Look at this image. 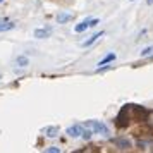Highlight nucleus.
<instances>
[{"label":"nucleus","mask_w":153,"mask_h":153,"mask_svg":"<svg viewBox=\"0 0 153 153\" xmlns=\"http://www.w3.org/2000/svg\"><path fill=\"white\" fill-rule=\"evenodd\" d=\"M2 2H4V0H0V4H2Z\"/></svg>","instance_id":"f3484780"},{"label":"nucleus","mask_w":153,"mask_h":153,"mask_svg":"<svg viewBox=\"0 0 153 153\" xmlns=\"http://www.w3.org/2000/svg\"><path fill=\"white\" fill-rule=\"evenodd\" d=\"M45 152H53V153H59V152H60V150H59L57 146H50V148H47Z\"/></svg>","instance_id":"2eb2a0df"},{"label":"nucleus","mask_w":153,"mask_h":153,"mask_svg":"<svg viewBox=\"0 0 153 153\" xmlns=\"http://www.w3.org/2000/svg\"><path fill=\"white\" fill-rule=\"evenodd\" d=\"M127 112H129V105H126L124 108L120 110V114L117 115V120H115L117 127H126V126H127V122H129V115H127Z\"/></svg>","instance_id":"7ed1b4c3"},{"label":"nucleus","mask_w":153,"mask_h":153,"mask_svg":"<svg viewBox=\"0 0 153 153\" xmlns=\"http://www.w3.org/2000/svg\"><path fill=\"white\" fill-rule=\"evenodd\" d=\"M114 143L117 146H120L122 150H126V148H129L131 146V141L129 139H126V138H117V139H114Z\"/></svg>","instance_id":"6e6552de"},{"label":"nucleus","mask_w":153,"mask_h":153,"mask_svg":"<svg viewBox=\"0 0 153 153\" xmlns=\"http://www.w3.org/2000/svg\"><path fill=\"white\" fill-rule=\"evenodd\" d=\"M146 122L150 127H153V112H148V115H146Z\"/></svg>","instance_id":"4468645a"},{"label":"nucleus","mask_w":153,"mask_h":153,"mask_svg":"<svg viewBox=\"0 0 153 153\" xmlns=\"http://www.w3.org/2000/svg\"><path fill=\"white\" fill-rule=\"evenodd\" d=\"M43 132H45V136H48V138H55L57 132H59V127H57V126H53V127H45Z\"/></svg>","instance_id":"9d476101"},{"label":"nucleus","mask_w":153,"mask_h":153,"mask_svg":"<svg viewBox=\"0 0 153 153\" xmlns=\"http://www.w3.org/2000/svg\"><path fill=\"white\" fill-rule=\"evenodd\" d=\"M131 2H134V0H131Z\"/></svg>","instance_id":"a211bd4d"},{"label":"nucleus","mask_w":153,"mask_h":153,"mask_svg":"<svg viewBox=\"0 0 153 153\" xmlns=\"http://www.w3.org/2000/svg\"><path fill=\"white\" fill-rule=\"evenodd\" d=\"M14 22L9 21V19H5V17H0V33L2 31H9V29H14Z\"/></svg>","instance_id":"39448f33"},{"label":"nucleus","mask_w":153,"mask_h":153,"mask_svg":"<svg viewBox=\"0 0 153 153\" xmlns=\"http://www.w3.org/2000/svg\"><path fill=\"white\" fill-rule=\"evenodd\" d=\"M152 55H153V45L141 50V57H152Z\"/></svg>","instance_id":"ddd939ff"},{"label":"nucleus","mask_w":153,"mask_h":153,"mask_svg":"<svg viewBox=\"0 0 153 153\" xmlns=\"http://www.w3.org/2000/svg\"><path fill=\"white\" fill-rule=\"evenodd\" d=\"M146 4H148V5H152V4H153V0H146Z\"/></svg>","instance_id":"dca6fc26"},{"label":"nucleus","mask_w":153,"mask_h":153,"mask_svg":"<svg viewBox=\"0 0 153 153\" xmlns=\"http://www.w3.org/2000/svg\"><path fill=\"white\" fill-rule=\"evenodd\" d=\"M72 17H74V16L71 14V12H60V14L57 16V22H60V24H62V22H67V21H71Z\"/></svg>","instance_id":"1a4fd4ad"},{"label":"nucleus","mask_w":153,"mask_h":153,"mask_svg":"<svg viewBox=\"0 0 153 153\" xmlns=\"http://www.w3.org/2000/svg\"><path fill=\"white\" fill-rule=\"evenodd\" d=\"M112 60H115V53H108V55H107V57H103V59L100 60V64H98V65L102 67V65H105V64L112 62Z\"/></svg>","instance_id":"f8f14e48"},{"label":"nucleus","mask_w":153,"mask_h":153,"mask_svg":"<svg viewBox=\"0 0 153 153\" xmlns=\"http://www.w3.org/2000/svg\"><path fill=\"white\" fill-rule=\"evenodd\" d=\"M52 33V28H40L35 29V38H47Z\"/></svg>","instance_id":"423d86ee"},{"label":"nucleus","mask_w":153,"mask_h":153,"mask_svg":"<svg viewBox=\"0 0 153 153\" xmlns=\"http://www.w3.org/2000/svg\"><path fill=\"white\" fill-rule=\"evenodd\" d=\"M28 64H29L28 57H24V55H21V57H17V59H16V65H17V67H26Z\"/></svg>","instance_id":"9b49d317"},{"label":"nucleus","mask_w":153,"mask_h":153,"mask_svg":"<svg viewBox=\"0 0 153 153\" xmlns=\"http://www.w3.org/2000/svg\"><path fill=\"white\" fill-rule=\"evenodd\" d=\"M65 132L69 134L71 138H83V139H86V141H88V139L91 138V134H93V132H91L84 124H83V126H79V124L71 126V127H69Z\"/></svg>","instance_id":"f257e3e1"},{"label":"nucleus","mask_w":153,"mask_h":153,"mask_svg":"<svg viewBox=\"0 0 153 153\" xmlns=\"http://www.w3.org/2000/svg\"><path fill=\"white\" fill-rule=\"evenodd\" d=\"M102 36H103V31H98V33H95L93 36H90V40L83 42V47H90V45H93V43L98 42V38H102Z\"/></svg>","instance_id":"0eeeda50"},{"label":"nucleus","mask_w":153,"mask_h":153,"mask_svg":"<svg viewBox=\"0 0 153 153\" xmlns=\"http://www.w3.org/2000/svg\"><path fill=\"white\" fill-rule=\"evenodd\" d=\"M84 126H86L91 132H97V134H102V136H108V134H110L108 127H107L103 122H98V120H86Z\"/></svg>","instance_id":"f03ea898"},{"label":"nucleus","mask_w":153,"mask_h":153,"mask_svg":"<svg viewBox=\"0 0 153 153\" xmlns=\"http://www.w3.org/2000/svg\"><path fill=\"white\" fill-rule=\"evenodd\" d=\"M98 22H100L98 19H86V21L79 22L76 28H74V31H76V33H83V31H86L88 28H93V26H97Z\"/></svg>","instance_id":"20e7f679"}]
</instances>
